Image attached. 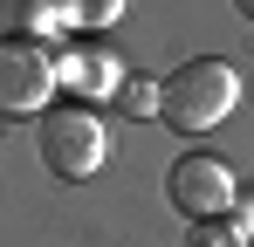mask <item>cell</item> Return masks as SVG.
Instances as JSON below:
<instances>
[{"label": "cell", "mask_w": 254, "mask_h": 247, "mask_svg": "<svg viewBox=\"0 0 254 247\" xmlns=\"http://www.w3.org/2000/svg\"><path fill=\"white\" fill-rule=\"evenodd\" d=\"M234 103H241V69L220 62V55H192V62H179L165 76V110H158V117H165L172 130H186V137H199V130H213Z\"/></svg>", "instance_id": "obj_1"}, {"label": "cell", "mask_w": 254, "mask_h": 247, "mask_svg": "<svg viewBox=\"0 0 254 247\" xmlns=\"http://www.w3.org/2000/svg\"><path fill=\"white\" fill-rule=\"evenodd\" d=\"M234 206H241V213H234V227H241V234L254 241V199H234Z\"/></svg>", "instance_id": "obj_10"}, {"label": "cell", "mask_w": 254, "mask_h": 247, "mask_svg": "<svg viewBox=\"0 0 254 247\" xmlns=\"http://www.w3.org/2000/svg\"><path fill=\"white\" fill-rule=\"evenodd\" d=\"M0 14L21 28V41H35V35H55L62 28V7L55 0H0Z\"/></svg>", "instance_id": "obj_6"}, {"label": "cell", "mask_w": 254, "mask_h": 247, "mask_svg": "<svg viewBox=\"0 0 254 247\" xmlns=\"http://www.w3.org/2000/svg\"><path fill=\"white\" fill-rule=\"evenodd\" d=\"M186 247H248V234H241L234 220H192Z\"/></svg>", "instance_id": "obj_8"}, {"label": "cell", "mask_w": 254, "mask_h": 247, "mask_svg": "<svg viewBox=\"0 0 254 247\" xmlns=\"http://www.w3.org/2000/svg\"><path fill=\"white\" fill-rule=\"evenodd\" d=\"M234 7H241V14H248V21H254V0H234Z\"/></svg>", "instance_id": "obj_11"}, {"label": "cell", "mask_w": 254, "mask_h": 247, "mask_svg": "<svg viewBox=\"0 0 254 247\" xmlns=\"http://www.w3.org/2000/svg\"><path fill=\"white\" fill-rule=\"evenodd\" d=\"M55 55H48L42 41H0V117H35L48 110V96H55Z\"/></svg>", "instance_id": "obj_3"}, {"label": "cell", "mask_w": 254, "mask_h": 247, "mask_svg": "<svg viewBox=\"0 0 254 247\" xmlns=\"http://www.w3.org/2000/svg\"><path fill=\"white\" fill-rule=\"evenodd\" d=\"M42 158H48V172H62V179L103 172V158H110L103 117H96L89 103H55V110H42Z\"/></svg>", "instance_id": "obj_2"}, {"label": "cell", "mask_w": 254, "mask_h": 247, "mask_svg": "<svg viewBox=\"0 0 254 247\" xmlns=\"http://www.w3.org/2000/svg\"><path fill=\"white\" fill-rule=\"evenodd\" d=\"M124 110H130V117H158V110H165V89L144 82V76H130L124 82Z\"/></svg>", "instance_id": "obj_9"}, {"label": "cell", "mask_w": 254, "mask_h": 247, "mask_svg": "<svg viewBox=\"0 0 254 247\" xmlns=\"http://www.w3.org/2000/svg\"><path fill=\"white\" fill-rule=\"evenodd\" d=\"M55 76L69 82L76 96H110V89L124 82V69H117V55H110V48L83 41V48H62V55H55Z\"/></svg>", "instance_id": "obj_5"}, {"label": "cell", "mask_w": 254, "mask_h": 247, "mask_svg": "<svg viewBox=\"0 0 254 247\" xmlns=\"http://www.w3.org/2000/svg\"><path fill=\"white\" fill-rule=\"evenodd\" d=\"M62 7V28H110L124 14V0H55Z\"/></svg>", "instance_id": "obj_7"}, {"label": "cell", "mask_w": 254, "mask_h": 247, "mask_svg": "<svg viewBox=\"0 0 254 247\" xmlns=\"http://www.w3.org/2000/svg\"><path fill=\"white\" fill-rule=\"evenodd\" d=\"M165 192L186 220H227L234 206V172L213 158V151H186V158L165 172Z\"/></svg>", "instance_id": "obj_4"}]
</instances>
